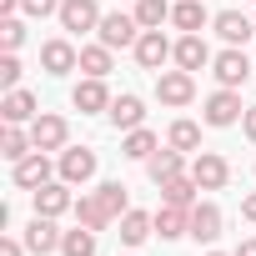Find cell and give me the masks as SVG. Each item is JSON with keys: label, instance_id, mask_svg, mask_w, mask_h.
<instances>
[{"label": "cell", "instance_id": "cell-11", "mask_svg": "<svg viewBox=\"0 0 256 256\" xmlns=\"http://www.w3.org/2000/svg\"><path fill=\"white\" fill-rule=\"evenodd\" d=\"M70 100H76V110H80V116L110 110V90H106V80H96V76H86V80L70 90Z\"/></svg>", "mask_w": 256, "mask_h": 256}, {"label": "cell", "instance_id": "cell-27", "mask_svg": "<svg viewBox=\"0 0 256 256\" xmlns=\"http://www.w3.org/2000/svg\"><path fill=\"white\" fill-rule=\"evenodd\" d=\"M196 176H171V181H161V196L171 201V206H196Z\"/></svg>", "mask_w": 256, "mask_h": 256}, {"label": "cell", "instance_id": "cell-7", "mask_svg": "<svg viewBox=\"0 0 256 256\" xmlns=\"http://www.w3.org/2000/svg\"><path fill=\"white\" fill-rule=\"evenodd\" d=\"M90 176H96V151H86V146L60 151V181L66 186H86Z\"/></svg>", "mask_w": 256, "mask_h": 256}, {"label": "cell", "instance_id": "cell-31", "mask_svg": "<svg viewBox=\"0 0 256 256\" xmlns=\"http://www.w3.org/2000/svg\"><path fill=\"white\" fill-rule=\"evenodd\" d=\"M166 141H171L176 151H201V126H196V120H176Z\"/></svg>", "mask_w": 256, "mask_h": 256}, {"label": "cell", "instance_id": "cell-32", "mask_svg": "<svg viewBox=\"0 0 256 256\" xmlns=\"http://www.w3.org/2000/svg\"><path fill=\"white\" fill-rule=\"evenodd\" d=\"M96 196H100V201H106V211H110V216H116V221H120V216H126V211H131V201H126V186H120V181H106V186H100V191H96Z\"/></svg>", "mask_w": 256, "mask_h": 256}, {"label": "cell", "instance_id": "cell-29", "mask_svg": "<svg viewBox=\"0 0 256 256\" xmlns=\"http://www.w3.org/2000/svg\"><path fill=\"white\" fill-rule=\"evenodd\" d=\"M146 171H151V181L161 186V181H171V176H181V151L171 146V151H156L151 161H146Z\"/></svg>", "mask_w": 256, "mask_h": 256}, {"label": "cell", "instance_id": "cell-26", "mask_svg": "<svg viewBox=\"0 0 256 256\" xmlns=\"http://www.w3.org/2000/svg\"><path fill=\"white\" fill-rule=\"evenodd\" d=\"M80 70L96 76V80H106L110 76V46H100V40L96 46H80Z\"/></svg>", "mask_w": 256, "mask_h": 256}, {"label": "cell", "instance_id": "cell-34", "mask_svg": "<svg viewBox=\"0 0 256 256\" xmlns=\"http://www.w3.org/2000/svg\"><path fill=\"white\" fill-rule=\"evenodd\" d=\"M0 86H6V90H16V86H20V60H16V50L0 56Z\"/></svg>", "mask_w": 256, "mask_h": 256}, {"label": "cell", "instance_id": "cell-37", "mask_svg": "<svg viewBox=\"0 0 256 256\" xmlns=\"http://www.w3.org/2000/svg\"><path fill=\"white\" fill-rule=\"evenodd\" d=\"M241 131L256 141V106H246V116H241Z\"/></svg>", "mask_w": 256, "mask_h": 256}, {"label": "cell", "instance_id": "cell-23", "mask_svg": "<svg viewBox=\"0 0 256 256\" xmlns=\"http://www.w3.org/2000/svg\"><path fill=\"white\" fill-rule=\"evenodd\" d=\"M171 20H176L186 36H196L211 16H206V6H201V0H176V6H171Z\"/></svg>", "mask_w": 256, "mask_h": 256}, {"label": "cell", "instance_id": "cell-17", "mask_svg": "<svg viewBox=\"0 0 256 256\" xmlns=\"http://www.w3.org/2000/svg\"><path fill=\"white\" fill-rule=\"evenodd\" d=\"M60 211H76V201H70L66 181H46L36 191V216H60Z\"/></svg>", "mask_w": 256, "mask_h": 256}, {"label": "cell", "instance_id": "cell-10", "mask_svg": "<svg viewBox=\"0 0 256 256\" xmlns=\"http://www.w3.org/2000/svg\"><path fill=\"white\" fill-rule=\"evenodd\" d=\"M40 66H46V76H66V70L80 66V50L70 40H46L40 46Z\"/></svg>", "mask_w": 256, "mask_h": 256}, {"label": "cell", "instance_id": "cell-9", "mask_svg": "<svg viewBox=\"0 0 256 256\" xmlns=\"http://www.w3.org/2000/svg\"><path fill=\"white\" fill-rule=\"evenodd\" d=\"M60 236H66V231H56V216H36V221L26 226V251L50 256V251H60Z\"/></svg>", "mask_w": 256, "mask_h": 256}, {"label": "cell", "instance_id": "cell-30", "mask_svg": "<svg viewBox=\"0 0 256 256\" xmlns=\"http://www.w3.org/2000/svg\"><path fill=\"white\" fill-rule=\"evenodd\" d=\"M60 256H96V231L90 226H76L60 236Z\"/></svg>", "mask_w": 256, "mask_h": 256}, {"label": "cell", "instance_id": "cell-40", "mask_svg": "<svg viewBox=\"0 0 256 256\" xmlns=\"http://www.w3.org/2000/svg\"><path fill=\"white\" fill-rule=\"evenodd\" d=\"M16 6H20V0H0V10H6V16H10V10H16Z\"/></svg>", "mask_w": 256, "mask_h": 256}, {"label": "cell", "instance_id": "cell-4", "mask_svg": "<svg viewBox=\"0 0 256 256\" xmlns=\"http://www.w3.org/2000/svg\"><path fill=\"white\" fill-rule=\"evenodd\" d=\"M66 136H70V126H66V116H36L30 120V141H36V151H66Z\"/></svg>", "mask_w": 256, "mask_h": 256}, {"label": "cell", "instance_id": "cell-38", "mask_svg": "<svg viewBox=\"0 0 256 256\" xmlns=\"http://www.w3.org/2000/svg\"><path fill=\"white\" fill-rule=\"evenodd\" d=\"M241 216H246V221H256V191H251V196L241 201Z\"/></svg>", "mask_w": 256, "mask_h": 256}, {"label": "cell", "instance_id": "cell-5", "mask_svg": "<svg viewBox=\"0 0 256 256\" xmlns=\"http://www.w3.org/2000/svg\"><path fill=\"white\" fill-rule=\"evenodd\" d=\"M211 70H216V80H221V86H231V90L251 80V60H246V50H241V46L221 50V56L211 60Z\"/></svg>", "mask_w": 256, "mask_h": 256}, {"label": "cell", "instance_id": "cell-18", "mask_svg": "<svg viewBox=\"0 0 256 256\" xmlns=\"http://www.w3.org/2000/svg\"><path fill=\"white\" fill-rule=\"evenodd\" d=\"M106 116L116 120V131H136V126L146 120V106H141V96H116Z\"/></svg>", "mask_w": 256, "mask_h": 256}, {"label": "cell", "instance_id": "cell-28", "mask_svg": "<svg viewBox=\"0 0 256 256\" xmlns=\"http://www.w3.org/2000/svg\"><path fill=\"white\" fill-rule=\"evenodd\" d=\"M136 20L141 30H161L171 20V0H136Z\"/></svg>", "mask_w": 256, "mask_h": 256}, {"label": "cell", "instance_id": "cell-41", "mask_svg": "<svg viewBox=\"0 0 256 256\" xmlns=\"http://www.w3.org/2000/svg\"><path fill=\"white\" fill-rule=\"evenodd\" d=\"M211 256H226V251H211Z\"/></svg>", "mask_w": 256, "mask_h": 256}, {"label": "cell", "instance_id": "cell-1", "mask_svg": "<svg viewBox=\"0 0 256 256\" xmlns=\"http://www.w3.org/2000/svg\"><path fill=\"white\" fill-rule=\"evenodd\" d=\"M96 36H100V46H110V50H126V46H136V40H141V20H136V16H120V10H110V16H100Z\"/></svg>", "mask_w": 256, "mask_h": 256}, {"label": "cell", "instance_id": "cell-14", "mask_svg": "<svg viewBox=\"0 0 256 256\" xmlns=\"http://www.w3.org/2000/svg\"><path fill=\"white\" fill-rule=\"evenodd\" d=\"M156 236L161 241H176V236H191V206H161L156 211Z\"/></svg>", "mask_w": 256, "mask_h": 256}, {"label": "cell", "instance_id": "cell-24", "mask_svg": "<svg viewBox=\"0 0 256 256\" xmlns=\"http://www.w3.org/2000/svg\"><path fill=\"white\" fill-rule=\"evenodd\" d=\"M30 151H36V141L20 131V126H6V136H0V156H6V161L16 166V161H26Z\"/></svg>", "mask_w": 256, "mask_h": 256}, {"label": "cell", "instance_id": "cell-21", "mask_svg": "<svg viewBox=\"0 0 256 256\" xmlns=\"http://www.w3.org/2000/svg\"><path fill=\"white\" fill-rule=\"evenodd\" d=\"M76 221H80V226H90V231H106L116 216L106 211V201H100V196H80V201H76Z\"/></svg>", "mask_w": 256, "mask_h": 256}, {"label": "cell", "instance_id": "cell-19", "mask_svg": "<svg viewBox=\"0 0 256 256\" xmlns=\"http://www.w3.org/2000/svg\"><path fill=\"white\" fill-rule=\"evenodd\" d=\"M191 236L206 241V246L221 236V211H216L211 201H196V206H191Z\"/></svg>", "mask_w": 256, "mask_h": 256}, {"label": "cell", "instance_id": "cell-12", "mask_svg": "<svg viewBox=\"0 0 256 256\" xmlns=\"http://www.w3.org/2000/svg\"><path fill=\"white\" fill-rule=\"evenodd\" d=\"M211 26H216V36H221L226 46H246V40L256 36V20H251V16H241V10H221Z\"/></svg>", "mask_w": 256, "mask_h": 256}, {"label": "cell", "instance_id": "cell-16", "mask_svg": "<svg viewBox=\"0 0 256 256\" xmlns=\"http://www.w3.org/2000/svg\"><path fill=\"white\" fill-rule=\"evenodd\" d=\"M50 181V161H46V151H30L26 161H16V186H26V191H40Z\"/></svg>", "mask_w": 256, "mask_h": 256}, {"label": "cell", "instance_id": "cell-35", "mask_svg": "<svg viewBox=\"0 0 256 256\" xmlns=\"http://www.w3.org/2000/svg\"><path fill=\"white\" fill-rule=\"evenodd\" d=\"M26 16H60V0H20Z\"/></svg>", "mask_w": 256, "mask_h": 256}, {"label": "cell", "instance_id": "cell-8", "mask_svg": "<svg viewBox=\"0 0 256 256\" xmlns=\"http://www.w3.org/2000/svg\"><path fill=\"white\" fill-rule=\"evenodd\" d=\"M131 50H136V60H141L146 70H161V66L171 60V50H176V46H171L161 30H141V40H136Z\"/></svg>", "mask_w": 256, "mask_h": 256}, {"label": "cell", "instance_id": "cell-20", "mask_svg": "<svg viewBox=\"0 0 256 256\" xmlns=\"http://www.w3.org/2000/svg\"><path fill=\"white\" fill-rule=\"evenodd\" d=\"M0 116H6V126H20V120H30L36 116V96L30 90H6V100H0Z\"/></svg>", "mask_w": 256, "mask_h": 256}, {"label": "cell", "instance_id": "cell-33", "mask_svg": "<svg viewBox=\"0 0 256 256\" xmlns=\"http://www.w3.org/2000/svg\"><path fill=\"white\" fill-rule=\"evenodd\" d=\"M20 40H26V26H20L16 16H6V20H0V46H6V50H20Z\"/></svg>", "mask_w": 256, "mask_h": 256}, {"label": "cell", "instance_id": "cell-39", "mask_svg": "<svg viewBox=\"0 0 256 256\" xmlns=\"http://www.w3.org/2000/svg\"><path fill=\"white\" fill-rule=\"evenodd\" d=\"M231 256H256V241H241V246H236Z\"/></svg>", "mask_w": 256, "mask_h": 256}, {"label": "cell", "instance_id": "cell-6", "mask_svg": "<svg viewBox=\"0 0 256 256\" xmlns=\"http://www.w3.org/2000/svg\"><path fill=\"white\" fill-rule=\"evenodd\" d=\"M191 176H196V186H201V191H221V186H226V176H231V166H226V156H216V151H196Z\"/></svg>", "mask_w": 256, "mask_h": 256}, {"label": "cell", "instance_id": "cell-25", "mask_svg": "<svg viewBox=\"0 0 256 256\" xmlns=\"http://www.w3.org/2000/svg\"><path fill=\"white\" fill-rule=\"evenodd\" d=\"M120 156H131V161H151V156H156V136L146 131V126L126 131V141H120Z\"/></svg>", "mask_w": 256, "mask_h": 256}, {"label": "cell", "instance_id": "cell-3", "mask_svg": "<svg viewBox=\"0 0 256 256\" xmlns=\"http://www.w3.org/2000/svg\"><path fill=\"white\" fill-rule=\"evenodd\" d=\"M156 96H161V106H191V96H196L191 70H156Z\"/></svg>", "mask_w": 256, "mask_h": 256}, {"label": "cell", "instance_id": "cell-15", "mask_svg": "<svg viewBox=\"0 0 256 256\" xmlns=\"http://www.w3.org/2000/svg\"><path fill=\"white\" fill-rule=\"evenodd\" d=\"M60 26L66 30H96L100 26L96 0H60Z\"/></svg>", "mask_w": 256, "mask_h": 256}, {"label": "cell", "instance_id": "cell-2", "mask_svg": "<svg viewBox=\"0 0 256 256\" xmlns=\"http://www.w3.org/2000/svg\"><path fill=\"white\" fill-rule=\"evenodd\" d=\"M201 116H206V126H236L246 110H241V96H236L231 86H221V90H211V96H206Z\"/></svg>", "mask_w": 256, "mask_h": 256}, {"label": "cell", "instance_id": "cell-36", "mask_svg": "<svg viewBox=\"0 0 256 256\" xmlns=\"http://www.w3.org/2000/svg\"><path fill=\"white\" fill-rule=\"evenodd\" d=\"M0 256H26V241H16V236H0Z\"/></svg>", "mask_w": 256, "mask_h": 256}, {"label": "cell", "instance_id": "cell-22", "mask_svg": "<svg viewBox=\"0 0 256 256\" xmlns=\"http://www.w3.org/2000/svg\"><path fill=\"white\" fill-rule=\"evenodd\" d=\"M151 231H156V216H146V211H126L120 216V241L126 246H141Z\"/></svg>", "mask_w": 256, "mask_h": 256}, {"label": "cell", "instance_id": "cell-13", "mask_svg": "<svg viewBox=\"0 0 256 256\" xmlns=\"http://www.w3.org/2000/svg\"><path fill=\"white\" fill-rule=\"evenodd\" d=\"M171 60H176L181 70H201V66H211L216 56L206 50V40H201V30H196V36H181V40H176V50H171Z\"/></svg>", "mask_w": 256, "mask_h": 256}]
</instances>
